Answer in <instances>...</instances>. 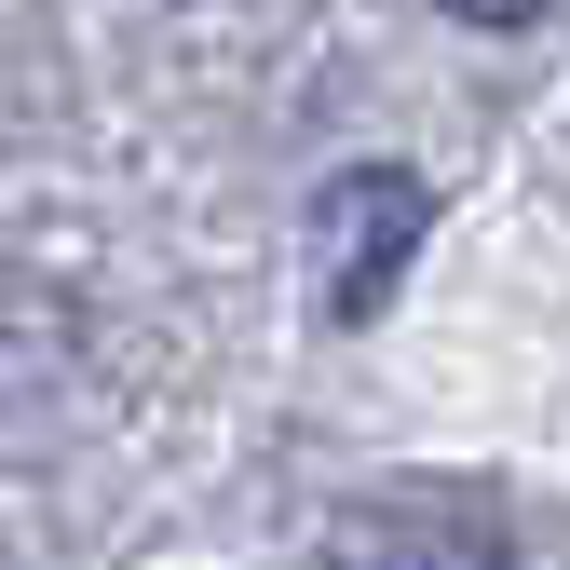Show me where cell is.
<instances>
[{"mask_svg":"<svg viewBox=\"0 0 570 570\" xmlns=\"http://www.w3.org/2000/svg\"><path fill=\"white\" fill-rule=\"evenodd\" d=\"M421 232H435V190H421L407 164H340L313 190V299H326V326H367L407 285Z\"/></svg>","mask_w":570,"mask_h":570,"instance_id":"6da1fadb","label":"cell"},{"mask_svg":"<svg viewBox=\"0 0 570 570\" xmlns=\"http://www.w3.org/2000/svg\"><path fill=\"white\" fill-rule=\"evenodd\" d=\"M326 570H570L503 503H353L326 530Z\"/></svg>","mask_w":570,"mask_h":570,"instance_id":"7a4b0ae2","label":"cell"},{"mask_svg":"<svg viewBox=\"0 0 570 570\" xmlns=\"http://www.w3.org/2000/svg\"><path fill=\"white\" fill-rule=\"evenodd\" d=\"M449 14H462V28H530L543 0H449Z\"/></svg>","mask_w":570,"mask_h":570,"instance_id":"3957f363","label":"cell"}]
</instances>
